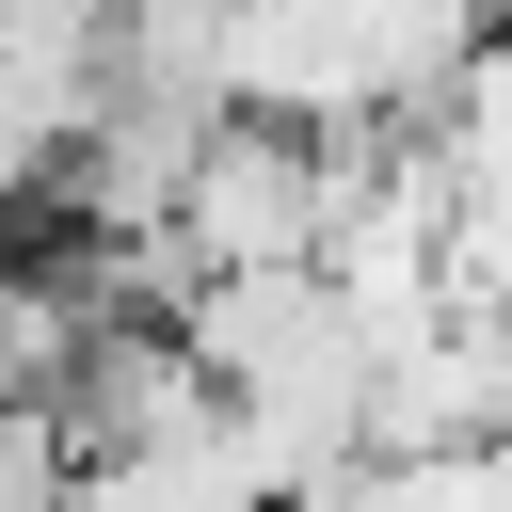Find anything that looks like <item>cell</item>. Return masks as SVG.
Returning <instances> with one entry per match:
<instances>
[{"label":"cell","mask_w":512,"mask_h":512,"mask_svg":"<svg viewBox=\"0 0 512 512\" xmlns=\"http://www.w3.org/2000/svg\"><path fill=\"white\" fill-rule=\"evenodd\" d=\"M464 48H480V0H224L208 96L288 112V128H400L448 96Z\"/></svg>","instance_id":"obj_1"},{"label":"cell","mask_w":512,"mask_h":512,"mask_svg":"<svg viewBox=\"0 0 512 512\" xmlns=\"http://www.w3.org/2000/svg\"><path fill=\"white\" fill-rule=\"evenodd\" d=\"M320 224H336V144L288 112H208L176 160V208H160L176 272H288V256H320Z\"/></svg>","instance_id":"obj_2"}]
</instances>
